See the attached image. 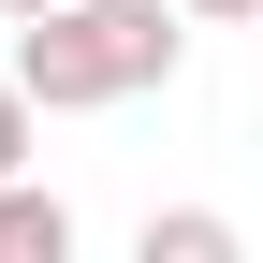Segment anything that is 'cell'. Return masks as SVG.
<instances>
[{"mask_svg":"<svg viewBox=\"0 0 263 263\" xmlns=\"http://www.w3.org/2000/svg\"><path fill=\"white\" fill-rule=\"evenodd\" d=\"M132 249H146V263H234V219H219V205H146Z\"/></svg>","mask_w":263,"mask_h":263,"instance_id":"3957f363","label":"cell"},{"mask_svg":"<svg viewBox=\"0 0 263 263\" xmlns=\"http://www.w3.org/2000/svg\"><path fill=\"white\" fill-rule=\"evenodd\" d=\"M190 15H263V0H190Z\"/></svg>","mask_w":263,"mask_h":263,"instance_id":"5b68a950","label":"cell"},{"mask_svg":"<svg viewBox=\"0 0 263 263\" xmlns=\"http://www.w3.org/2000/svg\"><path fill=\"white\" fill-rule=\"evenodd\" d=\"M190 15V0H176ZM161 15V0H59V15L15 29V73L44 117H103V103H146V88H176V44L190 29Z\"/></svg>","mask_w":263,"mask_h":263,"instance_id":"6da1fadb","label":"cell"},{"mask_svg":"<svg viewBox=\"0 0 263 263\" xmlns=\"http://www.w3.org/2000/svg\"><path fill=\"white\" fill-rule=\"evenodd\" d=\"M0 263H73V205L29 176H0Z\"/></svg>","mask_w":263,"mask_h":263,"instance_id":"7a4b0ae2","label":"cell"},{"mask_svg":"<svg viewBox=\"0 0 263 263\" xmlns=\"http://www.w3.org/2000/svg\"><path fill=\"white\" fill-rule=\"evenodd\" d=\"M29 117H44V103H29V73L0 59V176H29Z\"/></svg>","mask_w":263,"mask_h":263,"instance_id":"277c9868","label":"cell"},{"mask_svg":"<svg viewBox=\"0 0 263 263\" xmlns=\"http://www.w3.org/2000/svg\"><path fill=\"white\" fill-rule=\"evenodd\" d=\"M0 15H15V29H29V15H59V0H0Z\"/></svg>","mask_w":263,"mask_h":263,"instance_id":"8992f818","label":"cell"}]
</instances>
